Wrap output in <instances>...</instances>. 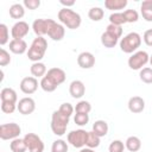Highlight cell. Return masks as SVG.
I'll return each instance as SVG.
<instances>
[{
    "label": "cell",
    "mask_w": 152,
    "mask_h": 152,
    "mask_svg": "<svg viewBox=\"0 0 152 152\" xmlns=\"http://www.w3.org/2000/svg\"><path fill=\"white\" fill-rule=\"evenodd\" d=\"M66 78V74L61 68H51L48 70L46 75L40 80V88L46 93H52L57 89L58 86H61Z\"/></svg>",
    "instance_id": "obj_1"
},
{
    "label": "cell",
    "mask_w": 152,
    "mask_h": 152,
    "mask_svg": "<svg viewBox=\"0 0 152 152\" xmlns=\"http://www.w3.org/2000/svg\"><path fill=\"white\" fill-rule=\"evenodd\" d=\"M46 50H48V40L44 37H36L27 50V57L33 63L40 62L45 56Z\"/></svg>",
    "instance_id": "obj_2"
},
{
    "label": "cell",
    "mask_w": 152,
    "mask_h": 152,
    "mask_svg": "<svg viewBox=\"0 0 152 152\" xmlns=\"http://www.w3.org/2000/svg\"><path fill=\"white\" fill-rule=\"evenodd\" d=\"M58 19L63 26H66L70 30L78 28L82 23V18L77 12L72 11L71 8H64V7L62 10H59Z\"/></svg>",
    "instance_id": "obj_3"
},
{
    "label": "cell",
    "mask_w": 152,
    "mask_h": 152,
    "mask_svg": "<svg viewBox=\"0 0 152 152\" xmlns=\"http://www.w3.org/2000/svg\"><path fill=\"white\" fill-rule=\"evenodd\" d=\"M69 120L70 118L62 114L58 109L55 110L51 115V131L57 137H62L63 134H65L66 132V127L69 125Z\"/></svg>",
    "instance_id": "obj_4"
},
{
    "label": "cell",
    "mask_w": 152,
    "mask_h": 152,
    "mask_svg": "<svg viewBox=\"0 0 152 152\" xmlns=\"http://www.w3.org/2000/svg\"><path fill=\"white\" fill-rule=\"evenodd\" d=\"M120 49L125 53H134L141 45V36L138 32H129L120 40Z\"/></svg>",
    "instance_id": "obj_5"
},
{
    "label": "cell",
    "mask_w": 152,
    "mask_h": 152,
    "mask_svg": "<svg viewBox=\"0 0 152 152\" xmlns=\"http://www.w3.org/2000/svg\"><path fill=\"white\" fill-rule=\"evenodd\" d=\"M150 62V56L146 51L139 50L132 53V56L128 58V66L132 70H141L142 66H145Z\"/></svg>",
    "instance_id": "obj_6"
},
{
    "label": "cell",
    "mask_w": 152,
    "mask_h": 152,
    "mask_svg": "<svg viewBox=\"0 0 152 152\" xmlns=\"http://www.w3.org/2000/svg\"><path fill=\"white\" fill-rule=\"evenodd\" d=\"M21 133V128L15 122L10 124H2L0 126V138L2 140H13L19 138Z\"/></svg>",
    "instance_id": "obj_7"
},
{
    "label": "cell",
    "mask_w": 152,
    "mask_h": 152,
    "mask_svg": "<svg viewBox=\"0 0 152 152\" xmlns=\"http://www.w3.org/2000/svg\"><path fill=\"white\" fill-rule=\"evenodd\" d=\"M87 137H88V132L86 129L80 128V129L69 132L66 140L71 146L76 148H83V146H86V142H87Z\"/></svg>",
    "instance_id": "obj_8"
},
{
    "label": "cell",
    "mask_w": 152,
    "mask_h": 152,
    "mask_svg": "<svg viewBox=\"0 0 152 152\" xmlns=\"http://www.w3.org/2000/svg\"><path fill=\"white\" fill-rule=\"evenodd\" d=\"M23 139L30 152H44V142L36 133H27Z\"/></svg>",
    "instance_id": "obj_9"
},
{
    "label": "cell",
    "mask_w": 152,
    "mask_h": 152,
    "mask_svg": "<svg viewBox=\"0 0 152 152\" xmlns=\"http://www.w3.org/2000/svg\"><path fill=\"white\" fill-rule=\"evenodd\" d=\"M48 36L55 40V42H59L64 38L65 36V28L62 24L55 21L53 19H51V23H50V27H49V32H48Z\"/></svg>",
    "instance_id": "obj_10"
},
{
    "label": "cell",
    "mask_w": 152,
    "mask_h": 152,
    "mask_svg": "<svg viewBox=\"0 0 152 152\" xmlns=\"http://www.w3.org/2000/svg\"><path fill=\"white\" fill-rule=\"evenodd\" d=\"M17 109L20 114L23 115H28L32 114L36 109V102L32 97L27 96V97H23L19 100V102L17 103Z\"/></svg>",
    "instance_id": "obj_11"
},
{
    "label": "cell",
    "mask_w": 152,
    "mask_h": 152,
    "mask_svg": "<svg viewBox=\"0 0 152 152\" xmlns=\"http://www.w3.org/2000/svg\"><path fill=\"white\" fill-rule=\"evenodd\" d=\"M38 80L33 76H27V77H24L21 81H20V90L26 94V95H31L33 94L37 89H38Z\"/></svg>",
    "instance_id": "obj_12"
},
{
    "label": "cell",
    "mask_w": 152,
    "mask_h": 152,
    "mask_svg": "<svg viewBox=\"0 0 152 152\" xmlns=\"http://www.w3.org/2000/svg\"><path fill=\"white\" fill-rule=\"evenodd\" d=\"M30 31V25L24 21V20H19L17 21L11 30V36L13 39H23Z\"/></svg>",
    "instance_id": "obj_13"
},
{
    "label": "cell",
    "mask_w": 152,
    "mask_h": 152,
    "mask_svg": "<svg viewBox=\"0 0 152 152\" xmlns=\"http://www.w3.org/2000/svg\"><path fill=\"white\" fill-rule=\"evenodd\" d=\"M51 19H36L32 24V30L37 37H44L49 32Z\"/></svg>",
    "instance_id": "obj_14"
},
{
    "label": "cell",
    "mask_w": 152,
    "mask_h": 152,
    "mask_svg": "<svg viewBox=\"0 0 152 152\" xmlns=\"http://www.w3.org/2000/svg\"><path fill=\"white\" fill-rule=\"evenodd\" d=\"M77 64L82 69H90L95 65V56L89 51H83L77 57Z\"/></svg>",
    "instance_id": "obj_15"
},
{
    "label": "cell",
    "mask_w": 152,
    "mask_h": 152,
    "mask_svg": "<svg viewBox=\"0 0 152 152\" xmlns=\"http://www.w3.org/2000/svg\"><path fill=\"white\" fill-rule=\"evenodd\" d=\"M69 93L74 99H81L86 94V86L80 80H74L69 84Z\"/></svg>",
    "instance_id": "obj_16"
},
{
    "label": "cell",
    "mask_w": 152,
    "mask_h": 152,
    "mask_svg": "<svg viewBox=\"0 0 152 152\" xmlns=\"http://www.w3.org/2000/svg\"><path fill=\"white\" fill-rule=\"evenodd\" d=\"M128 109L134 114H139L145 109V100L141 96H132L128 100Z\"/></svg>",
    "instance_id": "obj_17"
},
{
    "label": "cell",
    "mask_w": 152,
    "mask_h": 152,
    "mask_svg": "<svg viewBox=\"0 0 152 152\" xmlns=\"http://www.w3.org/2000/svg\"><path fill=\"white\" fill-rule=\"evenodd\" d=\"M10 51L15 55H23L27 51V44L24 39H12L8 44Z\"/></svg>",
    "instance_id": "obj_18"
},
{
    "label": "cell",
    "mask_w": 152,
    "mask_h": 152,
    "mask_svg": "<svg viewBox=\"0 0 152 152\" xmlns=\"http://www.w3.org/2000/svg\"><path fill=\"white\" fill-rule=\"evenodd\" d=\"M119 42V38L114 34H112L110 32L108 31H104L102 34H101V44L107 48V49H112L114 48Z\"/></svg>",
    "instance_id": "obj_19"
},
{
    "label": "cell",
    "mask_w": 152,
    "mask_h": 152,
    "mask_svg": "<svg viewBox=\"0 0 152 152\" xmlns=\"http://www.w3.org/2000/svg\"><path fill=\"white\" fill-rule=\"evenodd\" d=\"M0 99L1 101H5V102H13V103H17L18 101V96H17V91L12 88H2L1 91H0Z\"/></svg>",
    "instance_id": "obj_20"
},
{
    "label": "cell",
    "mask_w": 152,
    "mask_h": 152,
    "mask_svg": "<svg viewBox=\"0 0 152 152\" xmlns=\"http://www.w3.org/2000/svg\"><path fill=\"white\" fill-rule=\"evenodd\" d=\"M30 71H31L32 76L36 77V78H38V77L43 78L46 75V72H48L46 65L43 62H34V63H32V65L30 68Z\"/></svg>",
    "instance_id": "obj_21"
},
{
    "label": "cell",
    "mask_w": 152,
    "mask_h": 152,
    "mask_svg": "<svg viewBox=\"0 0 152 152\" xmlns=\"http://www.w3.org/2000/svg\"><path fill=\"white\" fill-rule=\"evenodd\" d=\"M108 129H109L108 124H107L104 120H96V121L93 124V129H91V131H93L96 135H99L100 138H102V137L107 135Z\"/></svg>",
    "instance_id": "obj_22"
},
{
    "label": "cell",
    "mask_w": 152,
    "mask_h": 152,
    "mask_svg": "<svg viewBox=\"0 0 152 152\" xmlns=\"http://www.w3.org/2000/svg\"><path fill=\"white\" fill-rule=\"evenodd\" d=\"M140 12L146 21L152 23V0H144L140 5Z\"/></svg>",
    "instance_id": "obj_23"
},
{
    "label": "cell",
    "mask_w": 152,
    "mask_h": 152,
    "mask_svg": "<svg viewBox=\"0 0 152 152\" xmlns=\"http://www.w3.org/2000/svg\"><path fill=\"white\" fill-rule=\"evenodd\" d=\"M125 146L129 152H138L141 148V140L135 135H131L126 139Z\"/></svg>",
    "instance_id": "obj_24"
},
{
    "label": "cell",
    "mask_w": 152,
    "mask_h": 152,
    "mask_svg": "<svg viewBox=\"0 0 152 152\" xmlns=\"http://www.w3.org/2000/svg\"><path fill=\"white\" fill-rule=\"evenodd\" d=\"M8 13H10V17L13 19H21L25 15V7L23 4H18V2L13 4L10 6Z\"/></svg>",
    "instance_id": "obj_25"
},
{
    "label": "cell",
    "mask_w": 152,
    "mask_h": 152,
    "mask_svg": "<svg viewBox=\"0 0 152 152\" xmlns=\"http://www.w3.org/2000/svg\"><path fill=\"white\" fill-rule=\"evenodd\" d=\"M127 4H128L127 0H106L104 7L110 11H119V10H124L127 6Z\"/></svg>",
    "instance_id": "obj_26"
},
{
    "label": "cell",
    "mask_w": 152,
    "mask_h": 152,
    "mask_svg": "<svg viewBox=\"0 0 152 152\" xmlns=\"http://www.w3.org/2000/svg\"><path fill=\"white\" fill-rule=\"evenodd\" d=\"M10 148H11L12 152H26L27 146H26L24 139L17 138V139H13L10 142Z\"/></svg>",
    "instance_id": "obj_27"
},
{
    "label": "cell",
    "mask_w": 152,
    "mask_h": 152,
    "mask_svg": "<svg viewBox=\"0 0 152 152\" xmlns=\"http://www.w3.org/2000/svg\"><path fill=\"white\" fill-rule=\"evenodd\" d=\"M109 23L113 25H118V26H122L124 24H126V18L124 15V12H114L109 15Z\"/></svg>",
    "instance_id": "obj_28"
},
{
    "label": "cell",
    "mask_w": 152,
    "mask_h": 152,
    "mask_svg": "<svg viewBox=\"0 0 152 152\" xmlns=\"http://www.w3.org/2000/svg\"><path fill=\"white\" fill-rule=\"evenodd\" d=\"M104 15V11L101 7H91L88 11V17L93 21H100Z\"/></svg>",
    "instance_id": "obj_29"
},
{
    "label": "cell",
    "mask_w": 152,
    "mask_h": 152,
    "mask_svg": "<svg viewBox=\"0 0 152 152\" xmlns=\"http://www.w3.org/2000/svg\"><path fill=\"white\" fill-rule=\"evenodd\" d=\"M68 142L63 139H57L52 142L51 152H68Z\"/></svg>",
    "instance_id": "obj_30"
},
{
    "label": "cell",
    "mask_w": 152,
    "mask_h": 152,
    "mask_svg": "<svg viewBox=\"0 0 152 152\" xmlns=\"http://www.w3.org/2000/svg\"><path fill=\"white\" fill-rule=\"evenodd\" d=\"M91 110V104L90 102L86 101V100H81L76 103L75 106V112L76 113H84V114H89Z\"/></svg>",
    "instance_id": "obj_31"
},
{
    "label": "cell",
    "mask_w": 152,
    "mask_h": 152,
    "mask_svg": "<svg viewBox=\"0 0 152 152\" xmlns=\"http://www.w3.org/2000/svg\"><path fill=\"white\" fill-rule=\"evenodd\" d=\"M100 145V137L96 135L93 131L88 132V137H87V142H86V146L89 147V148H95Z\"/></svg>",
    "instance_id": "obj_32"
},
{
    "label": "cell",
    "mask_w": 152,
    "mask_h": 152,
    "mask_svg": "<svg viewBox=\"0 0 152 152\" xmlns=\"http://www.w3.org/2000/svg\"><path fill=\"white\" fill-rule=\"evenodd\" d=\"M139 77L144 83L151 84L152 83V68H150V66L142 68L139 72Z\"/></svg>",
    "instance_id": "obj_33"
},
{
    "label": "cell",
    "mask_w": 152,
    "mask_h": 152,
    "mask_svg": "<svg viewBox=\"0 0 152 152\" xmlns=\"http://www.w3.org/2000/svg\"><path fill=\"white\" fill-rule=\"evenodd\" d=\"M10 40V31L6 24H0V45H5Z\"/></svg>",
    "instance_id": "obj_34"
},
{
    "label": "cell",
    "mask_w": 152,
    "mask_h": 152,
    "mask_svg": "<svg viewBox=\"0 0 152 152\" xmlns=\"http://www.w3.org/2000/svg\"><path fill=\"white\" fill-rule=\"evenodd\" d=\"M74 121L77 126H86L89 122V114L84 113H76L74 115Z\"/></svg>",
    "instance_id": "obj_35"
},
{
    "label": "cell",
    "mask_w": 152,
    "mask_h": 152,
    "mask_svg": "<svg viewBox=\"0 0 152 152\" xmlns=\"http://www.w3.org/2000/svg\"><path fill=\"white\" fill-rule=\"evenodd\" d=\"M125 148H126V146H125L124 141H121V140H113L108 146L109 152H124Z\"/></svg>",
    "instance_id": "obj_36"
},
{
    "label": "cell",
    "mask_w": 152,
    "mask_h": 152,
    "mask_svg": "<svg viewBox=\"0 0 152 152\" xmlns=\"http://www.w3.org/2000/svg\"><path fill=\"white\" fill-rule=\"evenodd\" d=\"M124 15L127 23H135L139 19V13L135 10H126L124 11Z\"/></svg>",
    "instance_id": "obj_37"
},
{
    "label": "cell",
    "mask_w": 152,
    "mask_h": 152,
    "mask_svg": "<svg viewBox=\"0 0 152 152\" xmlns=\"http://www.w3.org/2000/svg\"><path fill=\"white\" fill-rule=\"evenodd\" d=\"M58 110H59L62 114H64V115H66V116L70 118V116L72 115L74 110H75V107H72V104L69 103V102H64V103H62V104L59 106Z\"/></svg>",
    "instance_id": "obj_38"
},
{
    "label": "cell",
    "mask_w": 152,
    "mask_h": 152,
    "mask_svg": "<svg viewBox=\"0 0 152 152\" xmlns=\"http://www.w3.org/2000/svg\"><path fill=\"white\" fill-rule=\"evenodd\" d=\"M11 63V55L7 50H5L4 48L0 49V65L1 66H6Z\"/></svg>",
    "instance_id": "obj_39"
},
{
    "label": "cell",
    "mask_w": 152,
    "mask_h": 152,
    "mask_svg": "<svg viewBox=\"0 0 152 152\" xmlns=\"http://www.w3.org/2000/svg\"><path fill=\"white\" fill-rule=\"evenodd\" d=\"M15 109H17V103L1 101V110H2L4 113H6V114H12Z\"/></svg>",
    "instance_id": "obj_40"
},
{
    "label": "cell",
    "mask_w": 152,
    "mask_h": 152,
    "mask_svg": "<svg viewBox=\"0 0 152 152\" xmlns=\"http://www.w3.org/2000/svg\"><path fill=\"white\" fill-rule=\"evenodd\" d=\"M106 31L110 32L112 34L116 36L118 38H121L122 36V26H118V25H113V24H109L106 28Z\"/></svg>",
    "instance_id": "obj_41"
},
{
    "label": "cell",
    "mask_w": 152,
    "mask_h": 152,
    "mask_svg": "<svg viewBox=\"0 0 152 152\" xmlns=\"http://www.w3.org/2000/svg\"><path fill=\"white\" fill-rule=\"evenodd\" d=\"M23 5L28 10H37L40 6V0H24Z\"/></svg>",
    "instance_id": "obj_42"
},
{
    "label": "cell",
    "mask_w": 152,
    "mask_h": 152,
    "mask_svg": "<svg viewBox=\"0 0 152 152\" xmlns=\"http://www.w3.org/2000/svg\"><path fill=\"white\" fill-rule=\"evenodd\" d=\"M142 39H144V42L147 46H152V28H148L144 32Z\"/></svg>",
    "instance_id": "obj_43"
},
{
    "label": "cell",
    "mask_w": 152,
    "mask_h": 152,
    "mask_svg": "<svg viewBox=\"0 0 152 152\" xmlns=\"http://www.w3.org/2000/svg\"><path fill=\"white\" fill-rule=\"evenodd\" d=\"M59 4H61L62 6H64V8H70V7H71V6H74L76 2H75V0H70V1L61 0V1H59Z\"/></svg>",
    "instance_id": "obj_44"
},
{
    "label": "cell",
    "mask_w": 152,
    "mask_h": 152,
    "mask_svg": "<svg viewBox=\"0 0 152 152\" xmlns=\"http://www.w3.org/2000/svg\"><path fill=\"white\" fill-rule=\"evenodd\" d=\"M80 152H95L93 148H89V147H83L80 150Z\"/></svg>",
    "instance_id": "obj_45"
},
{
    "label": "cell",
    "mask_w": 152,
    "mask_h": 152,
    "mask_svg": "<svg viewBox=\"0 0 152 152\" xmlns=\"http://www.w3.org/2000/svg\"><path fill=\"white\" fill-rule=\"evenodd\" d=\"M150 64H151V66H152V55L150 56Z\"/></svg>",
    "instance_id": "obj_46"
}]
</instances>
